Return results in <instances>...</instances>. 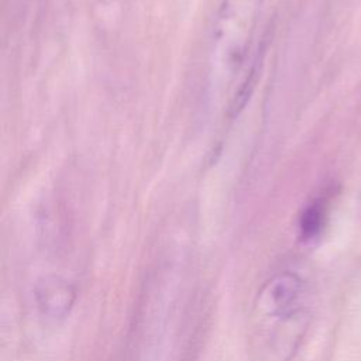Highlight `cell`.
<instances>
[{
  "instance_id": "cell-4",
  "label": "cell",
  "mask_w": 361,
  "mask_h": 361,
  "mask_svg": "<svg viewBox=\"0 0 361 361\" xmlns=\"http://www.w3.org/2000/svg\"><path fill=\"white\" fill-rule=\"evenodd\" d=\"M323 221V210L319 203H314L306 209L302 217V231L305 235H314L322 226Z\"/></svg>"
},
{
  "instance_id": "cell-3",
  "label": "cell",
  "mask_w": 361,
  "mask_h": 361,
  "mask_svg": "<svg viewBox=\"0 0 361 361\" xmlns=\"http://www.w3.org/2000/svg\"><path fill=\"white\" fill-rule=\"evenodd\" d=\"M268 296L272 306L278 312H285L292 306L299 293V279L290 274H283L276 276L268 285Z\"/></svg>"
},
{
  "instance_id": "cell-1",
  "label": "cell",
  "mask_w": 361,
  "mask_h": 361,
  "mask_svg": "<svg viewBox=\"0 0 361 361\" xmlns=\"http://www.w3.org/2000/svg\"><path fill=\"white\" fill-rule=\"evenodd\" d=\"M262 0H224L213 31L210 94L216 99L231 86L252 38Z\"/></svg>"
},
{
  "instance_id": "cell-2",
  "label": "cell",
  "mask_w": 361,
  "mask_h": 361,
  "mask_svg": "<svg viewBox=\"0 0 361 361\" xmlns=\"http://www.w3.org/2000/svg\"><path fill=\"white\" fill-rule=\"evenodd\" d=\"M35 299L44 316L59 319L69 312L75 299V289L61 276H47L37 283Z\"/></svg>"
}]
</instances>
